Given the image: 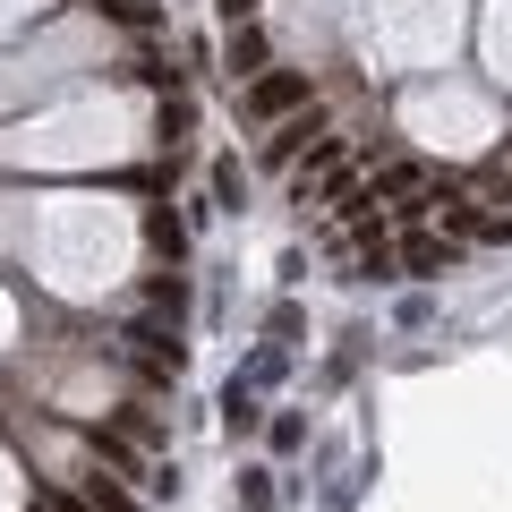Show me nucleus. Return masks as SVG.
<instances>
[{
    "label": "nucleus",
    "mask_w": 512,
    "mask_h": 512,
    "mask_svg": "<svg viewBox=\"0 0 512 512\" xmlns=\"http://www.w3.org/2000/svg\"><path fill=\"white\" fill-rule=\"evenodd\" d=\"M453 265H461V239H453V231H410V239H402V274L436 282V274H453Z\"/></svg>",
    "instance_id": "nucleus-2"
},
{
    "label": "nucleus",
    "mask_w": 512,
    "mask_h": 512,
    "mask_svg": "<svg viewBox=\"0 0 512 512\" xmlns=\"http://www.w3.org/2000/svg\"><path fill=\"white\" fill-rule=\"evenodd\" d=\"M222 427H231V436H248V427H256V393H248V384L222 393Z\"/></svg>",
    "instance_id": "nucleus-8"
},
{
    "label": "nucleus",
    "mask_w": 512,
    "mask_h": 512,
    "mask_svg": "<svg viewBox=\"0 0 512 512\" xmlns=\"http://www.w3.org/2000/svg\"><path fill=\"white\" fill-rule=\"evenodd\" d=\"M239 111H248V120H291V111H308V77L299 69L248 77V86H239Z\"/></svg>",
    "instance_id": "nucleus-1"
},
{
    "label": "nucleus",
    "mask_w": 512,
    "mask_h": 512,
    "mask_svg": "<svg viewBox=\"0 0 512 512\" xmlns=\"http://www.w3.org/2000/svg\"><path fill=\"white\" fill-rule=\"evenodd\" d=\"M299 444H308V419H291V410H282V419H274V453H299Z\"/></svg>",
    "instance_id": "nucleus-13"
},
{
    "label": "nucleus",
    "mask_w": 512,
    "mask_h": 512,
    "mask_svg": "<svg viewBox=\"0 0 512 512\" xmlns=\"http://www.w3.org/2000/svg\"><path fill=\"white\" fill-rule=\"evenodd\" d=\"M239 478H248V487H239V504H248V512H274V487H265V470H239Z\"/></svg>",
    "instance_id": "nucleus-12"
},
{
    "label": "nucleus",
    "mask_w": 512,
    "mask_h": 512,
    "mask_svg": "<svg viewBox=\"0 0 512 512\" xmlns=\"http://www.w3.org/2000/svg\"><path fill=\"white\" fill-rule=\"evenodd\" d=\"M325 128H316V111H291V120H274V137H265V163H299V146H316Z\"/></svg>",
    "instance_id": "nucleus-4"
},
{
    "label": "nucleus",
    "mask_w": 512,
    "mask_h": 512,
    "mask_svg": "<svg viewBox=\"0 0 512 512\" xmlns=\"http://www.w3.org/2000/svg\"><path fill=\"white\" fill-rule=\"evenodd\" d=\"M205 188H214V205H231V214H239V197H248V171H239V163H214V171H205Z\"/></svg>",
    "instance_id": "nucleus-7"
},
{
    "label": "nucleus",
    "mask_w": 512,
    "mask_h": 512,
    "mask_svg": "<svg viewBox=\"0 0 512 512\" xmlns=\"http://www.w3.org/2000/svg\"><path fill=\"white\" fill-rule=\"evenodd\" d=\"M128 77H137V86H180V69H171V52H163V43H146Z\"/></svg>",
    "instance_id": "nucleus-5"
},
{
    "label": "nucleus",
    "mask_w": 512,
    "mask_h": 512,
    "mask_svg": "<svg viewBox=\"0 0 512 512\" xmlns=\"http://www.w3.org/2000/svg\"><path fill=\"white\" fill-rule=\"evenodd\" d=\"M94 9H103V18H120V26H154V18H163L154 0H94Z\"/></svg>",
    "instance_id": "nucleus-11"
},
{
    "label": "nucleus",
    "mask_w": 512,
    "mask_h": 512,
    "mask_svg": "<svg viewBox=\"0 0 512 512\" xmlns=\"http://www.w3.org/2000/svg\"><path fill=\"white\" fill-rule=\"evenodd\" d=\"M222 69H231V86H248V77H265V26H231V43H222Z\"/></svg>",
    "instance_id": "nucleus-3"
},
{
    "label": "nucleus",
    "mask_w": 512,
    "mask_h": 512,
    "mask_svg": "<svg viewBox=\"0 0 512 512\" xmlns=\"http://www.w3.org/2000/svg\"><path fill=\"white\" fill-rule=\"evenodd\" d=\"M86 512H137V495H120V478L94 470V478H86Z\"/></svg>",
    "instance_id": "nucleus-6"
},
{
    "label": "nucleus",
    "mask_w": 512,
    "mask_h": 512,
    "mask_svg": "<svg viewBox=\"0 0 512 512\" xmlns=\"http://www.w3.org/2000/svg\"><path fill=\"white\" fill-rule=\"evenodd\" d=\"M146 239H154V248L171 256V265H180V256H188V231H180V222H171V214H146Z\"/></svg>",
    "instance_id": "nucleus-9"
},
{
    "label": "nucleus",
    "mask_w": 512,
    "mask_h": 512,
    "mask_svg": "<svg viewBox=\"0 0 512 512\" xmlns=\"http://www.w3.org/2000/svg\"><path fill=\"white\" fill-rule=\"evenodd\" d=\"M214 9H222L231 26H248V18H256V0H214Z\"/></svg>",
    "instance_id": "nucleus-14"
},
{
    "label": "nucleus",
    "mask_w": 512,
    "mask_h": 512,
    "mask_svg": "<svg viewBox=\"0 0 512 512\" xmlns=\"http://www.w3.org/2000/svg\"><path fill=\"white\" fill-rule=\"evenodd\" d=\"M188 128H197V103H188V94H180V86H171V103H163V137H171V146H180Z\"/></svg>",
    "instance_id": "nucleus-10"
}]
</instances>
